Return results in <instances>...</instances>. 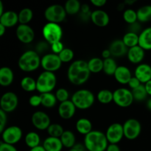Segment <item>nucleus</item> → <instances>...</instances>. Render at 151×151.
Listing matches in <instances>:
<instances>
[{
  "mask_svg": "<svg viewBox=\"0 0 151 151\" xmlns=\"http://www.w3.org/2000/svg\"><path fill=\"white\" fill-rule=\"evenodd\" d=\"M29 104L32 107L36 108L38 107L41 105V95H38V94H33L29 98Z\"/></svg>",
  "mask_w": 151,
  "mask_h": 151,
  "instance_id": "46",
  "label": "nucleus"
},
{
  "mask_svg": "<svg viewBox=\"0 0 151 151\" xmlns=\"http://www.w3.org/2000/svg\"><path fill=\"white\" fill-rule=\"evenodd\" d=\"M7 122V113L0 109V133L2 132L7 127L6 124Z\"/></svg>",
  "mask_w": 151,
  "mask_h": 151,
  "instance_id": "47",
  "label": "nucleus"
},
{
  "mask_svg": "<svg viewBox=\"0 0 151 151\" xmlns=\"http://www.w3.org/2000/svg\"><path fill=\"white\" fill-rule=\"evenodd\" d=\"M150 55H151V51H150Z\"/></svg>",
  "mask_w": 151,
  "mask_h": 151,
  "instance_id": "62",
  "label": "nucleus"
},
{
  "mask_svg": "<svg viewBox=\"0 0 151 151\" xmlns=\"http://www.w3.org/2000/svg\"><path fill=\"white\" fill-rule=\"evenodd\" d=\"M138 22L139 23H145L151 21V4L142 6L137 10Z\"/></svg>",
  "mask_w": 151,
  "mask_h": 151,
  "instance_id": "29",
  "label": "nucleus"
},
{
  "mask_svg": "<svg viewBox=\"0 0 151 151\" xmlns=\"http://www.w3.org/2000/svg\"><path fill=\"white\" fill-rule=\"evenodd\" d=\"M122 18H123V20L128 24H132L138 22L137 11L131 8H128L124 10L123 13H122Z\"/></svg>",
  "mask_w": 151,
  "mask_h": 151,
  "instance_id": "39",
  "label": "nucleus"
},
{
  "mask_svg": "<svg viewBox=\"0 0 151 151\" xmlns=\"http://www.w3.org/2000/svg\"><path fill=\"white\" fill-rule=\"evenodd\" d=\"M41 97V106L47 109H52L55 107L57 104L58 100L55 97V94L52 92L44 93L40 94Z\"/></svg>",
  "mask_w": 151,
  "mask_h": 151,
  "instance_id": "31",
  "label": "nucleus"
},
{
  "mask_svg": "<svg viewBox=\"0 0 151 151\" xmlns=\"http://www.w3.org/2000/svg\"><path fill=\"white\" fill-rule=\"evenodd\" d=\"M62 63L58 55L55 53L48 52L41 57V66L44 71L55 73L60 69Z\"/></svg>",
  "mask_w": 151,
  "mask_h": 151,
  "instance_id": "9",
  "label": "nucleus"
},
{
  "mask_svg": "<svg viewBox=\"0 0 151 151\" xmlns=\"http://www.w3.org/2000/svg\"><path fill=\"white\" fill-rule=\"evenodd\" d=\"M55 94L58 101L60 102V103L69 100V92L65 88H59Z\"/></svg>",
  "mask_w": 151,
  "mask_h": 151,
  "instance_id": "42",
  "label": "nucleus"
},
{
  "mask_svg": "<svg viewBox=\"0 0 151 151\" xmlns=\"http://www.w3.org/2000/svg\"><path fill=\"white\" fill-rule=\"evenodd\" d=\"M91 21L94 25L100 27L108 26L110 22V17L107 12L101 9H97L91 11Z\"/></svg>",
  "mask_w": 151,
  "mask_h": 151,
  "instance_id": "17",
  "label": "nucleus"
},
{
  "mask_svg": "<svg viewBox=\"0 0 151 151\" xmlns=\"http://www.w3.org/2000/svg\"><path fill=\"white\" fill-rule=\"evenodd\" d=\"M32 125L39 131H45L51 125L50 116L42 111H36L34 112L31 117Z\"/></svg>",
  "mask_w": 151,
  "mask_h": 151,
  "instance_id": "14",
  "label": "nucleus"
},
{
  "mask_svg": "<svg viewBox=\"0 0 151 151\" xmlns=\"http://www.w3.org/2000/svg\"><path fill=\"white\" fill-rule=\"evenodd\" d=\"M122 40L128 49L136 47L139 45V34L128 31L123 35Z\"/></svg>",
  "mask_w": 151,
  "mask_h": 151,
  "instance_id": "35",
  "label": "nucleus"
},
{
  "mask_svg": "<svg viewBox=\"0 0 151 151\" xmlns=\"http://www.w3.org/2000/svg\"><path fill=\"white\" fill-rule=\"evenodd\" d=\"M60 139L63 147L70 149L76 145V137L75 134L69 130H65Z\"/></svg>",
  "mask_w": 151,
  "mask_h": 151,
  "instance_id": "28",
  "label": "nucleus"
},
{
  "mask_svg": "<svg viewBox=\"0 0 151 151\" xmlns=\"http://www.w3.org/2000/svg\"><path fill=\"white\" fill-rule=\"evenodd\" d=\"M47 134L49 137H56V138H60L62 134H63L65 130L63 129V126L58 123H51L48 128H47Z\"/></svg>",
  "mask_w": 151,
  "mask_h": 151,
  "instance_id": "38",
  "label": "nucleus"
},
{
  "mask_svg": "<svg viewBox=\"0 0 151 151\" xmlns=\"http://www.w3.org/2000/svg\"><path fill=\"white\" fill-rule=\"evenodd\" d=\"M125 3H124V2L122 3V4H119V6L117 7V8L119 9V10H122L124 8H125Z\"/></svg>",
  "mask_w": 151,
  "mask_h": 151,
  "instance_id": "61",
  "label": "nucleus"
},
{
  "mask_svg": "<svg viewBox=\"0 0 151 151\" xmlns=\"http://www.w3.org/2000/svg\"><path fill=\"white\" fill-rule=\"evenodd\" d=\"M16 35L20 42L30 44L35 38V31L29 24H19L16 29Z\"/></svg>",
  "mask_w": 151,
  "mask_h": 151,
  "instance_id": "15",
  "label": "nucleus"
},
{
  "mask_svg": "<svg viewBox=\"0 0 151 151\" xmlns=\"http://www.w3.org/2000/svg\"><path fill=\"white\" fill-rule=\"evenodd\" d=\"M1 141L7 144L15 145L21 141L23 137L22 128L17 125H11L7 127L1 133Z\"/></svg>",
  "mask_w": 151,
  "mask_h": 151,
  "instance_id": "11",
  "label": "nucleus"
},
{
  "mask_svg": "<svg viewBox=\"0 0 151 151\" xmlns=\"http://www.w3.org/2000/svg\"><path fill=\"white\" fill-rule=\"evenodd\" d=\"M83 145L87 151H106L109 143L106 134L93 130L84 137Z\"/></svg>",
  "mask_w": 151,
  "mask_h": 151,
  "instance_id": "2",
  "label": "nucleus"
},
{
  "mask_svg": "<svg viewBox=\"0 0 151 151\" xmlns=\"http://www.w3.org/2000/svg\"><path fill=\"white\" fill-rule=\"evenodd\" d=\"M131 91H132L134 100L137 102L144 101V100H145L147 99V95H148L147 91H146L144 84H142L138 88L131 90Z\"/></svg>",
  "mask_w": 151,
  "mask_h": 151,
  "instance_id": "40",
  "label": "nucleus"
},
{
  "mask_svg": "<svg viewBox=\"0 0 151 151\" xmlns=\"http://www.w3.org/2000/svg\"><path fill=\"white\" fill-rule=\"evenodd\" d=\"M64 48V45L61 42V41H58V42H55L50 45V50H51L52 52L55 53L56 55L60 54Z\"/></svg>",
  "mask_w": 151,
  "mask_h": 151,
  "instance_id": "45",
  "label": "nucleus"
},
{
  "mask_svg": "<svg viewBox=\"0 0 151 151\" xmlns=\"http://www.w3.org/2000/svg\"><path fill=\"white\" fill-rule=\"evenodd\" d=\"M145 50H143L141 47L139 45L136 47L129 48L127 52V58L131 62V63L134 64H140L143 61L145 58Z\"/></svg>",
  "mask_w": 151,
  "mask_h": 151,
  "instance_id": "19",
  "label": "nucleus"
},
{
  "mask_svg": "<svg viewBox=\"0 0 151 151\" xmlns=\"http://www.w3.org/2000/svg\"><path fill=\"white\" fill-rule=\"evenodd\" d=\"M145 87L146 91H147V94L151 97V80L150 81H148L147 83H146L145 84H144Z\"/></svg>",
  "mask_w": 151,
  "mask_h": 151,
  "instance_id": "55",
  "label": "nucleus"
},
{
  "mask_svg": "<svg viewBox=\"0 0 151 151\" xmlns=\"http://www.w3.org/2000/svg\"><path fill=\"white\" fill-rule=\"evenodd\" d=\"M50 49V44L46 41H41L36 44L35 51L39 55L43 54V55L47 54V52Z\"/></svg>",
  "mask_w": 151,
  "mask_h": 151,
  "instance_id": "43",
  "label": "nucleus"
},
{
  "mask_svg": "<svg viewBox=\"0 0 151 151\" xmlns=\"http://www.w3.org/2000/svg\"><path fill=\"white\" fill-rule=\"evenodd\" d=\"M66 75L71 83L75 86H81L88 81L91 72L86 60H76L69 66Z\"/></svg>",
  "mask_w": 151,
  "mask_h": 151,
  "instance_id": "1",
  "label": "nucleus"
},
{
  "mask_svg": "<svg viewBox=\"0 0 151 151\" xmlns=\"http://www.w3.org/2000/svg\"><path fill=\"white\" fill-rule=\"evenodd\" d=\"M118 66H119L117 65V63H116V61L113 58L104 59V60H103V72H104L106 75H109V76H111V75L114 76V75L115 72H116Z\"/></svg>",
  "mask_w": 151,
  "mask_h": 151,
  "instance_id": "34",
  "label": "nucleus"
},
{
  "mask_svg": "<svg viewBox=\"0 0 151 151\" xmlns=\"http://www.w3.org/2000/svg\"><path fill=\"white\" fill-rule=\"evenodd\" d=\"M91 73L97 74L103 70V60L99 57L91 58L87 61Z\"/></svg>",
  "mask_w": 151,
  "mask_h": 151,
  "instance_id": "30",
  "label": "nucleus"
},
{
  "mask_svg": "<svg viewBox=\"0 0 151 151\" xmlns=\"http://www.w3.org/2000/svg\"><path fill=\"white\" fill-rule=\"evenodd\" d=\"M106 136L109 144L118 145L123 137H125L122 124L119 122L111 124L106 130Z\"/></svg>",
  "mask_w": 151,
  "mask_h": 151,
  "instance_id": "13",
  "label": "nucleus"
},
{
  "mask_svg": "<svg viewBox=\"0 0 151 151\" xmlns=\"http://www.w3.org/2000/svg\"><path fill=\"white\" fill-rule=\"evenodd\" d=\"M21 88L27 92H32L37 89L36 80L30 76H25L21 80Z\"/></svg>",
  "mask_w": 151,
  "mask_h": 151,
  "instance_id": "32",
  "label": "nucleus"
},
{
  "mask_svg": "<svg viewBox=\"0 0 151 151\" xmlns=\"http://www.w3.org/2000/svg\"><path fill=\"white\" fill-rule=\"evenodd\" d=\"M146 106H147V108L149 109V110L151 111V98L148 99V100H147V103H146Z\"/></svg>",
  "mask_w": 151,
  "mask_h": 151,
  "instance_id": "60",
  "label": "nucleus"
},
{
  "mask_svg": "<svg viewBox=\"0 0 151 151\" xmlns=\"http://www.w3.org/2000/svg\"><path fill=\"white\" fill-rule=\"evenodd\" d=\"M134 76L142 84H145L151 80V66L148 63H145L137 65L134 70Z\"/></svg>",
  "mask_w": 151,
  "mask_h": 151,
  "instance_id": "18",
  "label": "nucleus"
},
{
  "mask_svg": "<svg viewBox=\"0 0 151 151\" xmlns=\"http://www.w3.org/2000/svg\"><path fill=\"white\" fill-rule=\"evenodd\" d=\"M29 151H46V150L42 145H40L36 147H34V148L29 149Z\"/></svg>",
  "mask_w": 151,
  "mask_h": 151,
  "instance_id": "57",
  "label": "nucleus"
},
{
  "mask_svg": "<svg viewBox=\"0 0 151 151\" xmlns=\"http://www.w3.org/2000/svg\"><path fill=\"white\" fill-rule=\"evenodd\" d=\"M114 77L116 82L119 84L128 85L133 75L129 68L125 66H119L114 75Z\"/></svg>",
  "mask_w": 151,
  "mask_h": 151,
  "instance_id": "20",
  "label": "nucleus"
},
{
  "mask_svg": "<svg viewBox=\"0 0 151 151\" xmlns=\"http://www.w3.org/2000/svg\"><path fill=\"white\" fill-rule=\"evenodd\" d=\"M128 86H129V88H131V90H133V89H135V88H138L139 86H141L142 83L140 82V81H139V80L137 79L135 76H133L132 78H131V79L130 80V81H129V83H128Z\"/></svg>",
  "mask_w": 151,
  "mask_h": 151,
  "instance_id": "49",
  "label": "nucleus"
},
{
  "mask_svg": "<svg viewBox=\"0 0 151 151\" xmlns=\"http://www.w3.org/2000/svg\"><path fill=\"white\" fill-rule=\"evenodd\" d=\"M81 6L78 0H67L64 4V8L68 15H76L81 12Z\"/></svg>",
  "mask_w": 151,
  "mask_h": 151,
  "instance_id": "33",
  "label": "nucleus"
},
{
  "mask_svg": "<svg viewBox=\"0 0 151 151\" xmlns=\"http://www.w3.org/2000/svg\"><path fill=\"white\" fill-rule=\"evenodd\" d=\"M0 151H18L17 148L13 145L7 144L4 142L1 141L0 142Z\"/></svg>",
  "mask_w": 151,
  "mask_h": 151,
  "instance_id": "48",
  "label": "nucleus"
},
{
  "mask_svg": "<svg viewBox=\"0 0 151 151\" xmlns=\"http://www.w3.org/2000/svg\"><path fill=\"white\" fill-rule=\"evenodd\" d=\"M80 14H81V19H82V20L84 21V22H86V21L89 20V19L91 20V11L90 10L89 5H88V4H82Z\"/></svg>",
  "mask_w": 151,
  "mask_h": 151,
  "instance_id": "44",
  "label": "nucleus"
},
{
  "mask_svg": "<svg viewBox=\"0 0 151 151\" xmlns=\"http://www.w3.org/2000/svg\"><path fill=\"white\" fill-rule=\"evenodd\" d=\"M14 81V73L13 69L8 66H3L0 69V85L7 87L11 85Z\"/></svg>",
  "mask_w": 151,
  "mask_h": 151,
  "instance_id": "23",
  "label": "nucleus"
},
{
  "mask_svg": "<svg viewBox=\"0 0 151 151\" xmlns=\"http://www.w3.org/2000/svg\"><path fill=\"white\" fill-rule=\"evenodd\" d=\"M141 24L139 22H136V23L132 24H129V32H135V33L138 34V32L141 30Z\"/></svg>",
  "mask_w": 151,
  "mask_h": 151,
  "instance_id": "50",
  "label": "nucleus"
},
{
  "mask_svg": "<svg viewBox=\"0 0 151 151\" xmlns=\"http://www.w3.org/2000/svg\"><path fill=\"white\" fill-rule=\"evenodd\" d=\"M19 22V14L13 10H6L0 16V24L6 28L13 27L17 25Z\"/></svg>",
  "mask_w": 151,
  "mask_h": 151,
  "instance_id": "21",
  "label": "nucleus"
},
{
  "mask_svg": "<svg viewBox=\"0 0 151 151\" xmlns=\"http://www.w3.org/2000/svg\"><path fill=\"white\" fill-rule=\"evenodd\" d=\"M71 100L77 109L87 110L94 105L95 102V96L92 91L86 88L77 90L71 97Z\"/></svg>",
  "mask_w": 151,
  "mask_h": 151,
  "instance_id": "4",
  "label": "nucleus"
},
{
  "mask_svg": "<svg viewBox=\"0 0 151 151\" xmlns=\"http://www.w3.org/2000/svg\"><path fill=\"white\" fill-rule=\"evenodd\" d=\"M90 3L94 7L100 8V7H103L107 3V1L106 0H91Z\"/></svg>",
  "mask_w": 151,
  "mask_h": 151,
  "instance_id": "51",
  "label": "nucleus"
},
{
  "mask_svg": "<svg viewBox=\"0 0 151 151\" xmlns=\"http://www.w3.org/2000/svg\"><path fill=\"white\" fill-rule=\"evenodd\" d=\"M6 29H7V28L4 25L0 24V36H3L4 35V33L6 32Z\"/></svg>",
  "mask_w": 151,
  "mask_h": 151,
  "instance_id": "56",
  "label": "nucleus"
},
{
  "mask_svg": "<svg viewBox=\"0 0 151 151\" xmlns=\"http://www.w3.org/2000/svg\"><path fill=\"white\" fill-rule=\"evenodd\" d=\"M75 128L80 134L84 135V137L93 131L92 123L89 119L86 117H81L77 120Z\"/></svg>",
  "mask_w": 151,
  "mask_h": 151,
  "instance_id": "26",
  "label": "nucleus"
},
{
  "mask_svg": "<svg viewBox=\"0 0 151 151\" xmlns=\"http://www.w3.org/2000/svg\"><path fill=\"white\" fill-rule=\"evenodd\" d=\"M114 100L113 102L117 106L120 108H128L134 103V98L132 91L129 88H116L113 91Z\"/></svg>",
  "mask_w": 151,
  "mask_h": 151,
  "instance_id": "8",
  "label": "nucleus"
},
{
  "mask_svg": "<svg viewBox=\"0 0 151 151\" xmlns=\"http://www.w3.org/2000/svg\"><path fill=\"white\" fill-rule=\"evenodd\" d=\"M69 151H87V150L86 149L84 145L78 143L73 147L69 149Z\"/></svg>",
  "mask_w": 151,
  "mask_h": 151,
  "instance_id": "52",
  "label": "nucleus"
},
{
  "mask_svg": "<svg viewBox=\"0 0 151 151\" xmlns=\"http://www.w3.org/2000/svg\"><path fill=\"white\" fill-rule=\"evenodd\" d=\"M124 137L128 140H134L138 138L142 132V125L139 120L134 118L127 119L123 124Z\"/></svg>",
  "mask_w": 151,
  "mask_h": 151,
  "instance_id": "10",
  "label": "nucleus"
},
{
  "mask_svg": "<svg viewBox=\"0 0 151 151\" xmlns=\"http://www.w3.org/2000/svg\"><path fill=\"white\" fill-rule=\"evenodd\" d=\"M136 1H137V0H126V1H124V3H125V5L126 4H128V5H132Z\"/></svg>",
  "mask_w": 151,
  "mask_h": 151,
  "instance_id": "58",
  "label": "nucleus"
},
{
  "mask_svg": "<svg viewBox=\"0 0 151 151\" xmlns=\"http://www.w3.org/2000/svg\"><path fill=\"white\" fill-rule=\"evenodd\" d=\"M19 24H28L33 18V12L29 7H24L19 12Z\"/></svg>",
  "mask_w": 151,
  "mask_h": 151,
  "instance_id": "37",
  "label": "nucleus"
},
{
  "mask_svg": "<svg viewBox=\"0 0 151 151\" xmlns=\"http://www.w3.org/2000/svg\"><path fill=\"white\" fill-rule=\"evenodd\" d=\"M57 84V78L54 72L43 71L36 79L37 91L41 94L52 92Z\"/></svg>",
  "mask_w": 151,
  "mask_h": 151,
  "instance_id": "5",
  "label": "nucleus"
},
{
  "mask_svg": "<svg viewBox=\"0 0 151 151\" xmlns=\"http://www.w3.org/2000/svg\"><path fill=\"white\" fill-rule=\"evenodd\" d=\"M62 63H69L72 61L75 56L73 50L68 47H65L63 51L58 55Z\"/></svg>",
  "mask_w": 151,
  "mask_h": 151,
  "instance_id": "41",
  "label": "nucleus"
},
{
  "mask_svg": "<svg viewBox=\"0 0 151 151\" xmlns=\"http://www.w3.org/2000/svg\"><path fill=\"white\" fill-rule=\"evenodd\" d=\"M66 10L64 6L59 4H53L48 6L45 9L44 13V18L47 22L60 24L66 19Z\"/></svg>",
  "mask_w": 151,
  "mask_h": 151,
  "instance_id": "7",
  "label": "nucleus"
},
{
  "mask_svg": "<svg viewBox=\"0 0 151 151\" xmlns=\"http://www.w3.org/2000/svg\"><path fill=\"white\" fill-rule=\"evenodd\" d=\"M106 151H121L120 147L116 144H109Z\"/></svg>",
  "mask_w": 151,
  "mask_h": 151,
  "instance_id": "53",
  "label": "nucleus"
},
{
  "mask_svg": "<svg viewBox=\"0 0 151 151\" xmlns=\"http://www.w3.org/2000/svg\"><path fill=\"white\" fill-rule=\"evenodd\" d=\"M42 35L44 41L51 45L60 41L63 36V29L59 24L47 22L42 28Z\"/></svg>",
  "mask_w": 151,
  "mask_h": 151,
  "instance_id": "6",
  "label": "nucleus"
},
{
  "mask_svg": "<svg viewBox=\"0 0 151 151\" xmlns=\"http://www.w3.org/2000/svg\"><path fill=\"white\" fill-rule=\"evenodd\" d=\"M4 13V4H3L2 1H0V16H1Z\"/></svg>",
  "mask_w": 151,
  "mask_h": 151,
  "instance_id": "59",
  "label": "nucleus"
},
{
  "mask_svg": "<svg viewBox=\"0 0 151 151\" xmlns=\"http://www.w3.org/2000/svg\"><path fill=\"white\" fill-rule=\"evenodd\" d=\"M97 100L102 104H109L114 100V93L109 89H101L97 94Z\"/></svg>",
  "mask_w": 151,
  "mask_h": 151,
  "instance_id": "36",
  "label": "nucleus"
},
{
  "mask_svg": "<svg viewBox=\"0 0 151 151\" xmlns=\"http://www.w3.org/2000/svg\"><path fill=\"white\" fill-rule=\"evenodd\" d=\"M76 109L77 108L75 107L72 100H69L59 104L58 112L59 116L61 119L64 120H69L75 116Z\"/></svg>",
  "mask_w": 151,
  "mask_h": 151,
  "instance_id": "16",
  "label": "nucleus"
},
{
  "mask_svg": "<svg viewBox=\"0 0 151 151\" xmlns=\"http://www.w3.org/2000/svg\"><path fill=\"white\" fill-rule=\"evenodd\" d=\"M42 146L46 151H61L63 145L60 138L48 137L44 140Z\"/></svg>",
  "mask_w": 151,
  "mask_h": 151,
  "instance_id": "24",
  "label": "nucleus"
},
{
  "mask_svg": "<svg viewBox=\"0 0 151 151\" xmlns=\"http://www.w3.org/2000/svg\"><path fill=\"white\" fill-rule=\"evenodd\" d=\"M19 105V97L13 91H7L1 95L0 99V109L5 113L14 111Z\"/></svg>",
  "mask_w": 151,
  "mask_h": 151,
  "instance_id": "12",
  "label": "nucleus"
},
{
  "mask_svg": "<svg viewBox=\"0 0 151 151\" xmlns=\"http://www.w3.org/2000/svg\"><path fill=\"white\" fill-rule=\"evenodd\" d=\"M139 46L144 50L151 51V27H148L139 34Z\"/></svg>",
  "mask_w": 151,
  "mask_h": 151,
  "instance_id": "25",
  "label": "nucleus"
},
{
  "mask_svg": "<svg viewBox=\"0 0 151 151\" xmlns=\"http://www.w3.org/2000/svg\"><path fill=\"white\" fill-rule=\"evenodd\" d=\"M41 58L35 50H27L18 60V66L24 72H32L41 66Z\"/></svg>",
  "mask_w": 151,
  "mask_h": 151,
  "instance_id": "3",
  "label": "nucleus"
},
{
  "mask_svg": "<svg viewBox=\"0 0 151 151\" xmlns=\"http://www.w3.org/2000/svg\"><path fill=\"white\" fill-rule=\"evenodd\" d=\"M111 53L109 49H106V50H104L102 52V58H103V60L104 59L110 58H111Z\"/></svg>",
  "mask_w": 151,
  "mask_h": 151,
  "instance_id": "54",
  "label": "nucleus"
},
{
  "mask_svg": "<svg viewBox=\"0 0 151 151\" xmlns=\"http://www.w3.org/2000/svg\"><path fill=\"white\" fill-rule=\"evenodd\" d=\"M24 142L29 149L34 148L41 145V137L35 131H30L25 135Z\"/></svg>",
  "mask_w": 151,
  "mask_h": 151,
  "instance_id": "27",
  "label": "nucleus"
},
{
  "mask_svg": "<svg viewBox=\"0 0 151 151\" xmlns=\"http://www.w3.org/2000/svg\"><path fill=\"white\" fill-rule=\"evenodd\" d=\"M109 49L111 53V55L116 58H120L124 55H127L128 50V47L125 46L122 40L121 39H116L112 41Z\"/></svg>",
  "mask_w": 151,
  "mask_h": 151,
  "instance_id": "22",
  "label": "nucleus"
}]
</instances>
